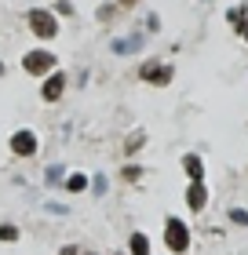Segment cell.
<instances>
[{
	"mask_svg": "<svg viewBox=\"0 0 248 255\" xmlns=\"http://www.w3.org/2000/svg\"><path fill=\"white\" fill-rule=\"evenodd\" d=\"M164 245H168L172 252H186L190 248V230H186L183 219H168V223H164Z\"/></svg>",
	"mask_w": 248,
	"mask_h": 255,
	"instance_id": "cell-1",
	"label": "cell"
},
{
	"mask_svg": "<svg viewBox=\"0 0 248 255\" xmlns=\"http://www.w3.org/2000/svg\"><path fill=\"white\" fill-rule=\"evenodd\" d=\"M29 29L37 33V37L51 40V37H55V29H58V22H55L51 11H29Z\"/></svg>",
	"mask_w": 248,
	"mask_h": 255,
	"instance_id": "cell-2",
	"label": "cell"
},
{
	"mask_svg": "<svg viewBox=\"0 0 248 255\" xmlns=\"http://www.w3.org/2000/svg\"><path fill=\"white\" fill-rule=\"evenodd\" d=\"M11 153H15V157H33V153H37V135L26 131V128L15 131V135H11Z\"/></svg>",
	"mask_w": 248,
	"mask_h": 255,
	"instance_id": "cell-3",
	"label": "cell"
},
{
	"mask_svg": "<svg viewBox=\"0 0 248 255\" xmlns=\"http://www.w3.org/2000/svg\"><path fill=\"white\" fill-rule=\"evenodd\" d=\"M22 66H26V73H33V77H37V73H48V69L55 66V55H51V51H29L26 59H22Z\"/></svg>",
	"mask_w": 248,
	"mask_h": 255,
	"instance_id": "cell-4",
	"label": "cell"
},
{
	"mask_svg": "<svg viewBox=\"0 0 248 255\" xmlns=\"http://www.w3.org/2000/svg\"><path fill=\"white\" fill-rule=\"evenodd\" d=\"M139 77H143L146 84H168V80H172V66H153V62H146L143 69H139Z\"/></svg>",
	"mask_w": 248,
	"mask_h": 255,
	"instance_id": "cell-5",
	"label": "cell"
},
{
	"mask_svg": "<svg viewBox=\"0 0 248 255\" xmlns=\"http://www.w3.org/2000/svg\"><path fill=\"white\" fill-rule=\"evenodd\" d=\"M66 91V73H51L48 80H44V91H40V99L44 102H55L58 95Z\"/></svg>",
	"mask_w": 248,
	"mask_h": 255,
	"instance_id": "cell-6",
	"label": "cell"
},
{
	"mask_svg": "<svg viewBox=\"0 0 248 255\" xmlns=\"http://www.w3.org/2000/svg\"><path fill=\"white\" fill-rule=\"evenodd\" d=\"M205 201H208L205 182H201V179H194V182H190V190H186V204H190L194 212H201V208H205Z\"/></svg>",
	"mask_w": 248,
	"mask_h": 255,
	"instance_id": "cell-7",
	"label": "cell"
},
{
	"mask_svg": "<svg viewBox=\"0 0 248 255\" xmlns=\"http://www.w3.org/2000/svg\"><path fill=\"white\" fill-rule=\"evenodd\" d=\"M143 44H146V40H143V33H132L128 40H113V51H117V55H135L139 48H143Z\"/></svg>",
	"mask_w": 248,
	"mask_h": 255,
	"instance_id": "cell-8",
	"label": "cell"
},
{
	"mask_svg": "<svg viewBox=\"0 0 248 255\" xmlns=\"http://www.w3.org/2000/svg\"><path fill=\"white\" fill-rule=\"evenodd\" d=\"M183 168L190 179H201V171H205V164H201V157H183Z\"/></svg>",
	"mask_w": 248,
	"mask_h": 255,
	"instance_id": "cell-9",
	"label": "cell"
},
{
	"mask_svg": "<svg viewBox=\"0 0 248 255\" xmlns=\"http://www.w3.org/2000/svg\"><path fill=\"white\" fill-rule=\"evenodd\" d=\"M132 255H150V241H146V234H132Z\"/></svg>",
	"mask_w": 248,
	"mask_h": 255,
	"instance_id": "cell-10",
	"label": "cell"
},
{
	"mask_svg": "<svg viewBox=\"0 0 248 255\" xmlns=\"http://www.w3.org/2000/svg\"><path fill=\"white\" fill-rule=\"evenodd\" d=\"M66 190H69V193H84V190H88V175H80V171H77V175H69Z\"/></svg>",
	"mask_w": 248,
	"mask_h": 255,
	"instance_id": "cell-11",
	"label": "cell"
},
{
	"mask_svg": "<svg viewBox=\"0 0 248 255\" xmlns=\"http://www.w3.org/2000/svg\"><path fill=\"white\" fill-rule=\"evenodd\" d=\"M245 18H248V11H241V7H230V22H234V26H241Z\"/></svg>",
	"mask_w": 248,
	"mask_h": 255,
	"instance_id": "cell-12",
	"label": "cell"
},
{
	"mask_svg": "<svg viewBox=\"0 0 248 255\" xmlns=\"http://www.w3.org/2000/svg\"><path fill=\"white\" fill-rule=\"evenodd\" d=\"M230 219H234V223H241V226H248V212H245V208H234Z\"/></svg>",
	"mask_w": 248,
	"mask_h": 255,
	"instance_id": "cell-13",
	"label": "cell"
},
{
	"mask_svg": "<svg viewBox=\"0 0 248 255\" xmlns=\"http://www.w3.org/2000/svg\"><path fill=\"white\" fill-rule=\"evenodd\" d=\"M139 146H143V131H135V135H132V142H128V149H124V153H135Z\"/></svg>",
	"mask_w": 248,
	"mask_h": 255,
	"instance_id": "cell-14",
	"label": "cell"
},
{
	"mask_svg": "<svg viewBox=\"0 0 248 255\" xmlns=\"http://www.w3.org/2000/svg\"><path fill=\"white\" fill-rule=\"evenodd\" d=\"M15 237H18L15 226H0V241H15Z\"/></svg>",
	"mask_w": 248,
	"mask_h": 255,
	"instance_id": "cell-15",
	"label": "cell"
},
{
	"mask_svg": "<svg viewBox=\"0 0 248 255\" xmlns=\"http://www.w3.org/2000/svg\"><path fill=\"white\" fill-rule=\"evenodd\" d=\"M58 179H62V164H51L48 168V182H58Z\"/></svg>",
	"mask_w": 248,
	"mask_h": 255,
	"instance_id": "cell-16",
	"label": "cell"
},
{
	"mask_svg": "<svg viewBox=\"0 0 248 255\" xmlns=\"http://www.w3.org/2000/svg\"><path fill=\"white\" fill-rule=\"evenodd\" d=\"M113 11H117V7H110V4L99 7V18H102V22H110V18H113Z\"/></svg>",
	"mask_w": 248,
	"mask_h": 255,
	"instance_id": "cell-17",
	"label": "cell"
},
{
	"mask_svg": "<svg viewBox=\"0 0 248 255\" xmlns=\"http://www.w3.org/2000/svg\"><path fill=\"white\" fill-rule=\"evenodd\" d=\"M95 193H99V197L106 193V175H95Z\"/></svg>",
	"mask_w": 248,
	"mask_h": 255,
	"instance_id": "cell-18",
	"label": "cell"
},
{
	"mask_svg": "<svg viewBox=\"0 0 248 255\" xmlns=\"http://www.w3.org/2000/svg\"><path fill=\"white\" fill-rule=\"evenodd\" d=\"M44 208H48V212H51V215H69V212H66V208H62V204H44Z\"/></svg>",
	"mask_w": 248,
	"mask_h": 255,
	"instance_id": "cell-19",
	"label": "cell"
},
{
	"mask_svg": "<svg viewBox=\"0 0 248 255\" xmlns=\"http://www.w3.org/2000/svg\"><path fill=\"white\" fill-rule=\"evenodd\" d=\"M245 40H248V18H245Z\"/></svg>",
	"mask_w": 248,
	"mask_h": 255,
	"instance_id": "cell-20",
	"label": "cell"
},
{
	"mask_svg": "<svg viewBox=\"0 0 248 255\" xmlns=\"http://www.w3.org/2000/svg\"><path fill=\"white\" fill-rule=\"evenodd\" d=\"M121 4H124V7H128V4H135V0H121Z\"/></svg>",
	"mask_w": 248,
	"mask_h": 255,
	"instance_id": "cell-21",
	"label": "cell"
},
{
	"mask_svg": "<svg viewBox=\"0 0 248 255\" xmlns=\"http://www.w3.org/2000/svg\"><path fill=\"white\" fill-rule=\"evenodd\" d=\"M80 255H95V252H80Z\"/></svg>",
	"mask_w": 248,
	"mask_h": 255,
	"instance_id": "cell-22",
	"label": "cell"
},
{
	"mask_svg": "<svg viewBox=\"0 0 248 255\" xmlns=\"http://www.w3.org/2000/svg\"><path fill=\"white\" fill-rule=\"evenodd\" d=\"M0 73H4V62H0Z\"/></svg>",
	"mask_w": 248,
	"mask_h": 255,
	"instance_id": "cell-23",
	"label": "cell"
},
{
	"mask_svg": "<svg viewBox=\"0 0 248 255\" xmlns=\"http://www.w3.org/2000/svg\"><path fill=\"white\" fill-rule=\"evenodd\" d=\"M117 255H121V252H117Z\"/></svg>",
	"mask_w": 248,
	"mask_h": 255,
	"instance_id": "cell-24",
	"label": "cell"
}]
</instances>
